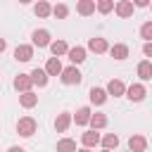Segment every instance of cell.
Listing matches in <instances>:
<instances>
[{
    "label": "cell",
    "instance_id": "6da1fadb",
    "mask_svg": "<svg viewBox=\"0 0 152 152\" xmlns=\"http://www.w3.org/2000/svg\"><path fill=\"white\" fill-rule=\"evenodd\" d=\"M17 133H19L21 138H31V135L36 133V119H33V116H21V119L17 121Z\"/></svg>",
    "mask_w": 152,
    "mask_h": 152
},
{
    "label": "cell",
    "instance_id": "7a4b0ae2",
    "mask_svg": "<svg viewBox=\"0 0 152 152\" xmlns=\"http://www.w3.org/2000/svg\"><path fill=\"white\" fill-rule=\"evenodd\" d=\"M59 78H62V83H64V86H78L83 76H81V71H78L76 66H66V69L62 71V76H59Z\"/></svg>",
    "mask_w": 152,
    "mask_h": 152
},
{
    "label": "cell",
    "instance_id": "3957f363",
    "mask_svg": "<svg viewBox=\"0 0 152 152\" xmlns=\"http://www.w3.org/2000/svg\"><path fill=\"white\" fill-rule=\"evenodd\" d=\"M31 40H33V45H38V48H48V45H52V40H50V31H48V28H36V31L31 33Z\"/></svg>",
    "mask_w": 152,
    "mask_h": 152
},
{
    "label": "cell",
    "instance_id": "277c9868",
    "mask_svg": "<svg viewBox=\"0 0 152 152\" xmlns=\"http://www.w3.org/2000/svg\"><path fill=\"white\" fill-rule=\"evenodd\" d=\"M145 95H147V88H145L142 83H133V86L126 90V97H128L131 102H140V100H145Z\"/></svg>",
    "mask_w": 152,
    "mask_h": 152
},
{
    "label": "cell",
    "instance_id": "5b68a950",
    "mask_svg": "<svg viewBox=\"0 0 152 152\" xmlns=\"http://www.w3.org/2000/svg\"><path fill=\"white\" fill-rule=\"evenodd\" d=\"M31 86H33V78H31V74H19L17 78H14V88L24 95V93H31Z\"/></svg>",
    "mask_w": 152,
    "mask_h": 152
},
{
    "label": "cell",
    "instance_id": "8992f818",
    "mask_svg": "<svg viewBox=\"0 0 152 152\" xmlns=\"http://www.w3.org/2000/svg\"><path fill=\"white\" fill-rule=\"evenodd\" d=\"M31 57H33V45L21 43V45L14 48V59H17V62H28Z\"/></svg>",
    "mask_w": 152,
    "mask_h": 152
},
{
    "label": "cell",
    "instance_id": "52a82bcc",
    "mask_svg": "<svg viewBox=\"0 0 152 152\" xmlns=\"http://www.w3.org/2000/svg\"><path fill=\"white\" fill-rule=\"evenodd\" d=\"M88 95H90V104H97V107H100V104H104V102H107V97H109L107 88H95V86L90 88V93H88Z\"/></svg>",
    "mask_w": 152,
    "mask_h": 152
},
{
    "label": "cell",
    "instance_id": "ba28073f",
    "mask_svg": "<svg viewBox=\"0 0 152 152\" xmlns=\"http://www.w3.org/2000/svg\"><path fill=\"white\" fill-rule=\"evenodd\" d=\"M95 10H97V2H95V0H78V2H76V12H78L81 17H90Z\"/></svg>",
    "mask_w": 152,
    "mask_h": 152
},
{
    "label": "cell",
    "instance_id": "9c48e42d",
    "mask_svg": "<svg viewBox=\"0 0 152 152\" xmlns=\"http://www.w3.org/2000/svg\"><path fill=\"white\" fill-rule=\"evenodd\" d=\"M133 10H135V5L131 2V0H119L116 2V17H121V19H128L131 14H133Z\"/></svg>",
    "mask_w": 152,
    "mask_h": 152
},
{
    "label": "cell",
    "instance_id": "30bf717a",
    "mask_svg": "<svg viewBox=\"0 0 152 152\" xmlns=\"http://www.w3.org/2000/svg\"><path fill=\"white\" fill-rule=\"evenodd\" d=\"M88 50H90V52H95V55H102V52H107V50H109V45H107V40H104V38L95 36V38H90V40H88Z\"/></svg>",
    "mask_w": 152,
    "mask_h": 152
},
{
    "label": "cell",
    "instance_id": "8fae6325",
    "mask_svg": "<svg viewBox=\"0 0 152 152\" xmlns=\"http://www.w3.org/2000/svg\"><path fill=\"white\" fill-rule=\"evenodd\" d=\"M126 86H124V81H119V78H112L109 83H107V93L109 95H114V97H121V95H126Z\"/></svg>",
    "mask_w": 152,
    "mask_h": 152
},
{
    "label": "cell",
    "instance_id": "7c38bea8",
    "mask_svg": "<svg viewBox=\"0 0 152 152\" xmlns=\"http://www.w3.org/2000/svg\"><path fill=\"white\" fill-rule=\"evenodd\" d=\"M90 119H93L90 107H78V109H76V116H74L76 126H88V124H90Z\"/></svg>",
    "mask_w": 152,
    "mask_h": 152
},
{
    "label": "cell",
    "instance_id": "4fadbf2b",
    "mask_svg": "<svg viewBox=\"0 0 152 152\" xmlns=\"http://www.w3.org/2000/svg\"><path fill=\"white\" fill-rule=\"evenodd\" d=\"M71 121H74V119H71L69 112H59L57 119H55V128H57V133H64V131L71 126Z\"/></svg>",
    "mask_w": 152,
    "mask_h": 152
},
{
    "label": "cell",
    "instance_id": "5bb4252c",
    "mask_svg": "<svg viewBox=\"0 0 152 152\" xmlns=\"http://www.w3.org/2000/svg\"><path fill=\"white\" fill-rule=\"evenodd\" d=\"M81 142H83V147H95L97 142H102V135L97 133V131H86L83 135H81Z\"/></svg>",
    "mask_w": 152,
    "mask_h": 152
},
{
    "label": "cell",
    "instance_id": "9a60e30c",
    "mask_svg": "<svg viewBox=\"0 0 152 152\" xmlns=\"http://www.w3.org/2000/svg\"><path fill=\"white\" fill-rule=\"evenodd\" d=\"M145 147H147V140H145V135H131L128 138V150L131 152H145Z\"/></svg>",
    "mask_w": 152,
    "mask_h": 152
},
{
    "label": "cell",
    "instance_id": "2e32d148",
    "mask_svg": "<svg viewBox=\"0 0 152 152\" xmlns=\"http://www.w3.org/2000/svg\"><path fill=\"white\" fill-rule=\"evenodd\" d=\"M45 71H48V76H62L64 66H62L59 57H50V59H48V64H45Z\"/></svg>",
    "mask_w": 152,
    "mask_h": 152
},
{
    "label": "cell",
    "instance_id": "e0dca14e",
    "mask_svg": "<svg viewBox=\"0 0 152 152\" xmlns=\"http://www.w3.org/2000/svg\"><path fill=\"white\" fill-rule=\"evenodd\" d=\"M109 55H112L114 59H119V62H121V59H126V57H128V45H126V43H114V45L109 48Z\"/></svg>",
    "mask_w": 152,
    "mask_h": 152
},
{
    "label": "cell",
    "instance_id": "ac0fdd59",
    "mask_svg": "<svg viewBox=\"0 0 152 152\" xmlns=\"http://www.w3.org/2000/svg\"><path fill=\"white\" fill-rule=\"evenodd\" d=\"M31 78H33V86H38V88H45L50 76H48V71H45V69H38V66H36V69L31 71Z\"/></svg>",
    "mask_w": 152,
    "mask_h": 152
},
{
    "label": "cell",
    "instance_id": "d6986e66",
    "mask_svg": "<svg viewBox=\"0 0 152 152\" xmlns=\"http://www.w3.org/2000/svg\"><path fill=\"white\" fill-rule=\"evenodd\" d=\"M69 59H71V64L76 66V64H81V62H86V48H81V45H76V48H71L69 50V55H66Z\"/></svg>",
    "mask_w": 152,
    "mask_h": 152
},
{
    "label": "cell",
    "instance_id": "ffe728a7",
    "mask_svg": "<svg viewBox=\"0 0 152 152\" xmlns=\"http://www.w3.org/2000/svg\"><path fill=\"white\" fill-rule=\"evenodd\" d=\"M138 76H140V81H152V62L150 59H142L138 64Z\"/></svg>",
    "mask_w": 152,
    "mask_h": 152
},
{
    "label": "cell",
    "instance_id": "44dd1931",
    "mask_svg": "<svg viewBox=\"0 0 152 152\" xmlns=\"http://www.w3.org/2000/svg\"><path fill=\"white\" fill-rule=\"evenodd\" d=\"M69 45L64 43V40H52V45H50V52H52V57H62V55H69Z\"/></svg>",
    "mask_w": 152,
    "mask_h": 152
},
{
    "label": "cell",
    "instance_id": "7402d4cb",
    "mask_svg": "<svg viewBox=\"0 0 152 152\" xmlns=\"http://www.w3.org/2000/svg\"><path fill=\"white\" fill-rule=\"evenodd\" d=\"M19 104L24 107V109H31V107H36L38 104V95L31 90V93H24V95H19Z\"/></svg>",
    "mask_w": 152,
    "mask_h": 152
},
{
    "label": "cell",
    "instance_id": "603a6c76",
    "mask_svg": "<svg viewBox=\"0 0 152 152\" xmlns=\"http://www.w3.org/2000/svg\"><path fill=\"white\" fill-rule=\"evenodd\" d=\"M52 10H55V7H52L50 2H45V0H40V2H36V7H33V12H36V14H38L40 19H45V17H50V14H52Z\"/></svg>",
    "mask_w": 152,
    "mask_h": 152
},
{
    "label": "cell",
    "instance_id": "cb8c5ba5",
    "mask_svg": "<svg viewBox=\"0 0 152 152\" xmlns=\"http://www.w3.org/2000/svg\"><path fill=\"white\" fill-rule=\"evenodd\" d=\"M57 152H78L76 140H71V138H62V140H57Z\"/></svg>",
    "mask_w": 152,
    "mask_h": 152
},
{
    "label": "cell",
    "instance_id": "d4e9b609",
    "mask_svg": "<svg viewBox=\"0 0 152 152\" xmlns=\"http://www.w3.org/2000/svg\"><path fill=\"white\" fill-rule=\"evenodd\" d=\"M102 147H104V150H116V147H119V135H116V133L102 135Z\"/></svg>",
    "mask_w": 152,
    "mask_h": 152
},
{
    "label": "cell",
    "instance_id": "484cf974",
    "mask_svg": "<svg viewBox=\"0 0 152 152\" xmlns=\"http://www.w3.org/2000/svg\"><path fill=\"white\" fill-rule=\"evenodd\" d=\"M104 126H107V116L100 114V112H95L93 119H90V128H93V131H100V128H104Z\"/></svg>",
    "mask_w": 152,
    "mask_h": 152
},
{
    "label": "cell",
    "instance_id": "4316f807",
    "mask_svg": "<svg viewBox=\"0 0 152 152\" xmlns=\"http://www.w3.org/2000/svg\"><path fill=\"white\" fill-rule=\"evenodd\" d=\"M112 10H116L114 0H100V2H97V12H100V14H109Z\"/></svg>",
    "mask_w": 152,
    "mask_h": 152
},
{
    "label": "cell",
    "instance_id": "83f0119b",
    "mask_svg": "<svg viewBox=\"0 0 152 152\" xmlns=\"http://www.w3.org/2000/svg\"><path fill=\"white\" fill-rule=\"evenodd\" d=\"M140 38H145V43H152V21H145L140 26Z\"/></svg>",
    "mask_w": 152,
    "mask_h": 152
},
{
    "label": "cell",
    "instance_id": "f1b7e54d",
    "mask_svg": "<svg viewBox=\"0 0 152 152\" xmlns=\"http://www.w3.org/2000/svg\"><path fill=\"white\" fill-rule=\"evenodd\" d=\"M52 14H55L57 19H66V17H69V7H66L64 2H59V5H55V10H52Z\"/></svg>",
    "mask_w": 152,
    "mask_h": 152
},
{
    "label": "cell",
    "instance_id": "f546056e",
    "mask_svg": "<svg viewBox=\"0 0 152 152\" xmlns=\"http://www.w3.org/2000/svg\"><path fill=\"white\" fill-rule=\"evenodd\" d=\"M142 52H145V57H152V43H145L142 45Z\"/></svg>",
    "mask_w": 152,
    "mask_h": 152
},
{
    "label": "cell",
    "instance_id": "4dcf8cb0",
    "mask_svg": "<svg viewBox=\"0 0 152 152\" xmlns=\"http://www.w3.org/2000/svg\"><path fill=\"white\" fill-rule=\"evenodd\" d=\"M133 5H135V7H150V2H147V0H135Z\"/></svg>",
    "mask_w": 152,
    "mask_h": 152
},
{
    "label": "cell",
    "instance_id": "1f68e13d",
    "mask_svg": "<svg viewBox=\"0 0 152 152\" xmlns=\"http://www.w3.org/2000/svg\"><path fill=\"white\" fill-rule=\"evenodd\" d=\"M7 152H26V150H24V147H17V145H14V147H10Z\"/></svg>",
    "mask_w": 152,
    "mask_h": 152
},
{
    "label": "cell",
    "instance_id": "d6a6232c",
    "mask_svg": "<svg viewBox=\"0 0 152 152\" xmlns=\"http://www.w3.org/2000/svg\"><path fill=\"white\" fill-rule=\"evenodd\" d=\"M78 152H90V150H88V147H81V150H78Z\"/></svg>",
    "mask_w": 152,
    "mask_h": 152
},
{
    "label": "cell",
    "instance_id": "836d02e7",
    "mask_svg": "<svg viewBox=\"0 0 152 152\" xmlns=\"http://www.w3.org/2000/svg\"><path fill=\"white\" fill-rule=\"evenodd\" d=\"M102 152H112V150H102Z\"/></svg>",
    "mask_w": 152,
    "mask_h": 152
},
{
    "label": "cell",
    "instance_id": "e575fe53",
    "mask_svg": "<svg viewBox=\"0 0 152 152\" xmlns=\"http://www.w3.org/2000/svg\"><path fill=\"white\" fill-rule=\"evenodd\" d=\"M150 7H152V5H150Z\"/></svg>",
    "mask_w": 152,
    "mask_h": 152
},
{
    "label": "cell",
    "instance_id": "d590c367",
    "mask_svg": "<svg viewBox=\"0 0 152 152\" xmlns=\"http://www.w3.org/2000/svg\"><path fill=\"white\" fill-rule=\"evenodd\" d=\"M128 152H131V150H128Z\"/></svg>",
    "mask_w": 152,
    "mask_h": 152
}]
</instances>
